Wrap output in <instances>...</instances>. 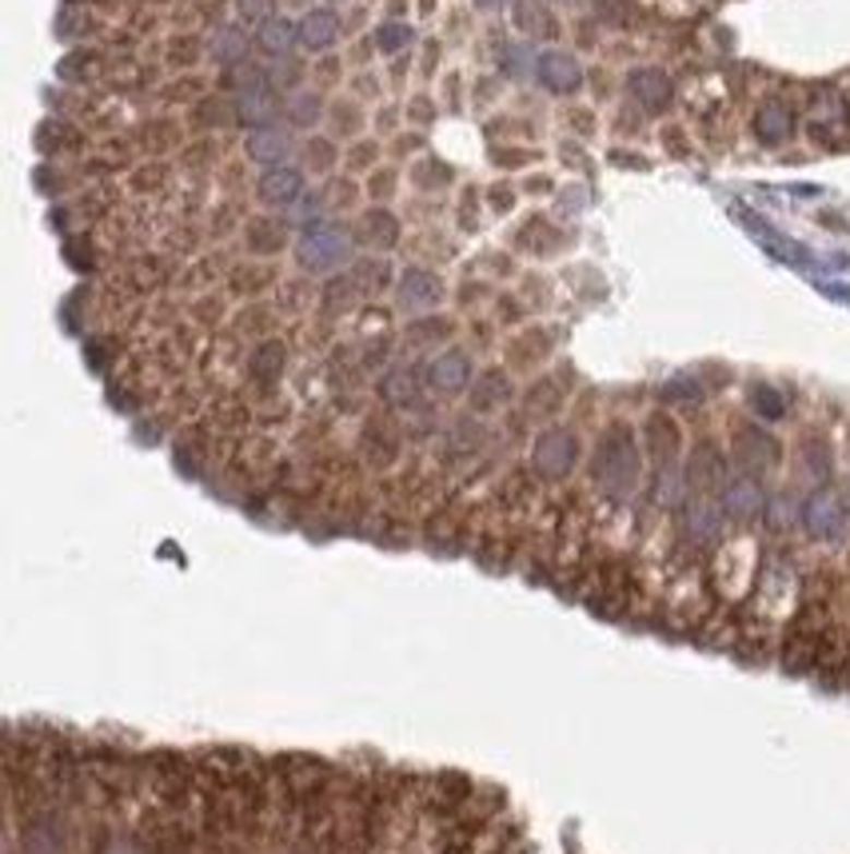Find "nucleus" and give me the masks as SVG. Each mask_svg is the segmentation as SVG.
Instances as JSON below:
<instances>
[{"label": "nucleus", "instance_id": "obj_42", "mask_svg": "<svg viewBox=\"0 0 850 854\" xmlns=\"http://www.w3.org/2000/svg\"><path fill=\"white\" fill-rule=\"evenodd\" d=\"M303 156H308V168H315V173H327V168L336 164L332 140H308V144H303Z\"/></svg>", "mask_w": 850, "mask_h": 854}, {"label": "nucleus", "instance_id": "obj_1", "mask_svg": "<svg viewBox=\"0 0 850 854\" xmlns=\"http://www.w3.org/2000/svg\"><path fill=\"white\" fill-rule=\"evenodd\" d=\"M591 479L607 499H631L643 484V451L627 424H611L591 451Z\"/></svg>", "mask_w": 850, "mask_h": 854}, {"label": "nucleus", "instance_id": "obj_43", "mask_svg": "<svg viewBox=\"0 0 850 854\" xmlns=\"http://www.w3.org/2000/svg\"><path fill=\"white\" fill-rule=\"evenodd\" d=\"M236 12H240L248 24H268L272 12H276V0H236Z\"/></svg>", "mask_w": 850, "mask_h": 854}, {"label": "nucleus", "instance_id": "obj_20", "mask_svg": "<svg viewBox=\"0 0 850 854\" xmlns=\"http://www.w3.org/2000/svg\"><path fill=\"white\" fill-rule=\"evenodd\" d=\"M647 499H651V508H659V511L683 508V499H687V479H683V472H679L675 463L655 467V475L647 479Z\"/></svg>", "mask_w": 850, "mask_h": 854}, {"label": "nucleus", "instance_id": "obj_29", "mask_svg": "<svg viewBox=\"0 0 850 854\" xmlns=\"http://www.w3.org/2000/svg\"><path fill=\"white\" fill-rule=\"evenodd\" d=\"M248 248L256 256H276L284 248V224H276V220H252V228H248Z\"/></svg>", "mask_w": 850, "mask_h": 854}, {"label": "nucleus", "instance_id": "obj_8", "mask_svg": "<svg viewBox=\"0 0 850 854\" xmlns=\"http://www.w3.org/2000/svg\"><path fill=\"white\" fill-rule=\"evenodd\" d=\"M141 839H144V854H196L200 831L188 822V815L160 810L141 831Z\"/></svg>", "mask_w": 850, "mask_h": 854}, {"label": "nucleus", "instance_id": "obj_40", "mask_svg": "<svg viewBox=\"0 0 850 854\" xmlns=\"http://www.w3.org/2000/svg\"><path fill=\"white\" fill-rule=\"evenodd\" d=\"M548 335L543 332H527L519 344H515V356H512V364L515 368H527V364H536L539 356H548Z\"/></svg>", "mask_w": 850, "mask_h": 854}, {"label": "nucleus", "instance_id": "obj_26", "mask_svg": "<svg viewBox=\"0 0 850 854\" xmlns=\"http://www.w3.org/2000/svg\"><path fill=\"white\" fill-rule=\"evenodd\" d=\"M93 854H144V839L120 827H100L93 834Z\"/></svg>", "mask_w": 850, "mask_h": 854}, {"label": "nucleus", "instance_id": "obj_23", "mask_svg": "<svg viewBox=\"0 0 850 854\" xmlns=\"http://www.w3.org/2000/svg\"><path fill=\"white\" fill-rule=\"evenodd\" d=\"M512 400V380H507V371L500 368H488L479 376V383L471 388V407L476 412H495Z\"/></svg>", "mask_w": 850, "mask_h": 854}, {"label": "nucleus", "instance_id": "obj_19", "mask_svg": "<svg viewBox=\"0 0 850 854\" xmlns=\"http://www.w3.org/2000/svg\"><path fill=\"white\" fill-rule=\"evenodd\" d=\"M232 116L244 128H252V132H260V128H272V124H276V116H280L276 93H272V88H252V93H240V96H236Z\"/></svg>", "mask_w": 850, "mask_h": 854}, {"label": "nucleus", "instance_id": "obj_10", "mask_svg": "<svg viewBox=\"0 0 850 854\" xmlns=\"http://www.w3.org/2000/svg\"><path fill=\"white\" fill-rule=\"evenodd\" d=\"M428 388L435 395H459L471 388V356L464 347H447L428 364Z\"/></svg>", "mask_w": 850, "mask_h": 854}, {"label": "nucleus", "instance_id": "obj_41", "mask_svg": "<svg viewBox=\"0 0 850 854\" xmlns=\"http://www.w3.org/2000/svg\"><path fill=\"white\" fill-rule=\"evenodd\" d=\"M375 45L384 48V52H399L404 45H411V28H408V24H399V21L380 24V33H375Z\"/></svg>", "mask_w": 850, "mask_h": 854}, {"label": "nucleus", "instance_id": "obj_38", "mask_svg": "<svg viewBox=\"0 0 850 854\" xmlns=\"http://www.w3.org/2000/svg\"><path fill=\"white\" fill-rule=\"evenodd\" d=\"M667 404H699L703 400V383L691 380V376H679V380L663 383V392H659Z\"/></svg>", "mask_w": 850, "mask_h": 854}, {"label": "nucleus", "instance_id": "obj_4", "mask_svg": "<svg viewBox=\"0 0 850 854\" xmlns=\"http://www.w3.org/2000/svg\"><path fill=\"white\" fill-rule=\"evenodd\" d=\"M799 523H803V532L818 543L842 539V535H847V523H850L847 499H842L835 487H815V491L803 499V515H799Z\"/></svg>", "mask_w": 850, "mask_h": 854}, {"label": "nucleus", "instance_id": "obj_31", "mask_svg": "<svg viewBox=\"0 0 850 854\" xmlns=\"http://www.w3.org/2000/svg\"><path fill=\"white\" fill-rule=\"evenodd\" d=\"M751 407H755V416H763V419H782L787 416V395H782L775 383H755V388H751Z\"/></svg>", "mask_w": 850, "mask_h": 854}, {"label": "nucleus", "instance_id": "obj_16", "mask_svg": "<svg viewBox=\"0 0 850 854\" xmlns=\"http://www.w3.org/2000/svg\"><path fill=\"white\" fill-rule=\"evenodd\" d=\"M627 96L643 112H663L671 105L675 88H671V76L663 69H635L627 76Z\"/></svg>", "mask_w": 850, "mask_h": 854}, {"label": "nucleus", "instance_id": "obj_30", "mask_svg": "<svg viewBox=\"0 0 850 854\" xmlns=\"http://www.w3.org/2000/svg\"><path fill=\"white\" fill-rule=\"evenodd\" d=\"M799 515H803V503H799L794 496L767 499V511H763V520H767L770 532H787V527H794V523H799Z\"/></svg>", "mask_w": 850, "mask_h": 854}, {"label": "nucleus", "instance_id": "obj_21", "mask_svg": "<svg viewBox=\"0 0 850 854\" xmlns=\"http://www.w3.org/2000/svg\"><path fill=\"white\" fill-rule=\"evenodd\" d=\"M291 149H296V144H291V137L280 132V128H260V132L248 137V161L264 164V168H280V164H288Z\"/></svg>", "mask_w": 850, "mask_h": 854}, {"label": "nucleus", "instance_id": "obj_6", "mask_svg": "<svg viewBox=\"0 0 850 854\" xmlns=\"http://www.w3.org/2000/svg\"><path fill=\"white\" fill-rule=\"evenodd\" d=\"M675 520H679V535H683V543L687 547H715V543H722V532H727V515H722L719 508V499H710V496H691L683 499V508L675 511Z\"/></svg>", "mask_w": 850, "mask_h": 854}, {"label": "nucleus", "instance_id": "obj_17", "mask_svg": "<svg viewBox=\"0 0 850 854\" xmlns=\"http://www.w3.org/2000/svg\"><path fill=\"white\" fill-rule=\"evenodd\" d=\"M536 76L548 93H560V96L575 93L583 84L579 60L567 57V52H543V57H536Z\"/></svg>", "mask_w": 850, "mask_h": 854}, {"label": "nucleus", "instance_id": "obj_37", "mask_svg": "<svg viewBox=\"0 0 850 854\" xmlns=\"http://www.w3.org/2000/svg\"><path fill=\"white\" fill-rule=\"evenodd\" d=\"M811 124L815 132H827V128H842L847 124V116H842V105L835 96H818L815 108H811Z\"/></svg>", "mask_w": 850, "mask_h": 854}, {"label": "nucleus", "instance_id": "obj_2", "mask_svg": "<svg viewBox=\"0 0 850 854\" xmlns=\"http://www.w3.org/2000/svg\"><path fill=\"white\" fill-rule=\"evenodd\" d=\"M351 260V236L339 224H308L300 232V240H296V264L303 272H312V276H327V272H336Z\"/></svg>", "mask_w": 850, "mask_h": 854}, {"label": "nucleus", "instance_id": "obj_35", "mask_svg": "<svg viewBox=\"0 0 850 854\" xmlns=\"http://www.w3.org/2000/svg\"><path fill=\"white\" fill-rule=\"evenodd\" d=\"M447 443H452L455 455H471V451L483 448V427L476 419H455L452 431H447Z\"/></svg>", "mask_w": 850, "mask_h": 854}, {"label": "nucleus", "instance_id": "obj_33", "mask_svg": "<svg viewBox=\"0 0 850 854\" xmlns=\"http://www.w3.org/2000/svg\"><path fill=\"white\" fill-rule=\"evenodd\" d=\"M803 467L815 479H830V472H835V455H830V443L827 439H818V436H811L803 443Z\"/></svg>", "mask_w": 850, "mask_h": 854}, {"label": "nucleus", "instance_id": "obj_34", "mask_svg": "<svg viewBox=\"0 0 850 854\" xmlns=\"http://www.w3.org/2000/svg\"><path fill=\"white\" fill-rule=\"evenodd\" d=\"M455 332V323L452 320H443V316H423V320H416L408 328V340L411 344H443L447 335Z\"/></svg>", "mask_w": 850, "mask_h": 854}, {"label": "nucleus", "instance_id": "obj_22", "mask_svg": "<svg viewBox=\"0 0 850 854\" xmlns=\"http://www.w3.org/2000/svg\"><path fill=\"white\" fill-rule=\"evenodd\" d=\"M339 40V16L332 9H312L303 12L300 21V45L312 48V52H324Z\"/></svg>", "mask_w": 850, "mask_h": 854}, {"label": "nucleus", "instance_id": "obj_11", "mask_svg": "<svg viewBox=\"0 0 850 854\" xmlns=\"http://www.w3.org/2000/svg\"><path fill=\"white\" fill-rule=\"evenodd\" d=\"M256 197H260V204H268V209H296V204L308 197L303 173L300 168H291V164L268 168V173L256 180Z\"/></svg>", "mask_w": 850, "mask_h": 854}, {"label": "nucleus", "instance_id": "obj_32", "mask_svg": "<svg viewBox=\"0 0 850 854\" xmlns=\"http://www.w3.org/2000/svg\"><path fill=\"white\" fill-rule=\"evenodd\" d=\"M515 21L519 28L531 36H551L555 33V21H551L548 12L539 9V0H515Z\"/></svg>", "mask_w": 850, "mask_h": 854}, {"label": "nucleus", "instance_id": "obj_12", "mask_svg": "<svg viewBox=\"0 0 850 854\" xmlns=\"http://www.w3.org/2000/svg\"><path fill=\"white\" fill-rule=\"evenodd\" d=\"M284 371H288V344L276 340V335L260 340V344L252 347V356H248V376H252V383L264 388V392H272V388L284 380Z\"/></svg>", "mask_w": 850, "mask_h": 854}, {"label": "nucleus", "instance_id": "obj_9", "mask_svg": "<svg viewBox=\"0 0 850 854\" xmlns=\"http://www.w3.org/2000/svg\"><path fill=\"white\" fill-rule=\"evenodd\" d=\"M719 508L731 523H755L767 511V491L755 475H734L719 491Z\"/></svg>", "mask_w": 850, "mask_h": 854}, {"label": "nucleus", "instance_id": "obj_24", "mask_svg": "<svg viewBox=\"0 0 850 854\" xmlns=\"http://www.w3.org/2000/svg\"><path fill=\"white\" fill-rule=\"evenodd\" d=\"M360 240L368 244V248H375V252H384V248H396V240H399L396 216H392V212H384V209L363 212V220H360Z\"/></svg>", "mask_w": 850, "mask_h": 854}, {"label": "nucleus", "instance_id": "obj_3", "mask_svg": "<svg viewBox=\"0 0 850 854\" xmlns=\"http://www.w3.org/2000/svg\"><path fill=\"white\" fill-rule=\"evenodd\" d=\"M583 443L571 427H543L531 443V472L539 479H567L579 467Z\"/></svg>", "mask_w": 850, "mask_h": 854}, {"label": "nucleus", "instance_id": "obj_5", "mask_svg": "<svg viewBox=\"0 0 850 854\" xmlns=\"http://www.w3.org/2000/svg\"><path fill=\"white\" fill-rule=\"evenodd\" d=\"M731 460L743 467V475H767L782 463V443L770 436L767 427L758 424H739L731 436Z\"/></svg>", "mask_w": 850, "mask_h": 854}, {"label": "nucleus", "instance_id": "obj_25", "mask_svg": "<svg viewBox=\"0 0 850 854\" xmlns=\"http://www.w3.org/2000/svg\"><path fill=\"white\" fill-rule=\"evenodd\" d=\"M256 40H260V48H264L268 57H288L291 45L300 40V24L284 21V16H272L268 24H260Z\"/></svg>", "mask_w": 850, "mask_h": 854}, {"label": "nucleus", "instance_id": "obj_15", "mask_svg": "<svg viewBox=\"0 0 850 854\" xmlns=\"http://www.w3.org/2000/svg\"><path fill=\"white\" fill-rule=\"evenodd\" d=\"M396 296H399V308H408V312H428L435 304L443 300V284L435 272L428 268H408L396 284Z\"/></svg>", "mask_w": 850, "mask_h": 854}, {"label": "nucleus", "instance_id": "obj_28", "mask_svg": "<svg viewBox=\"0 0 850 854\" xmlns=\"http://www.w3.org/2000/svg\"><path fill=\"white\" fill-rule=\"evenodd\" d=\"M244 52H248V36L240 28H232V24H224L220 33H216V40H212V57L220 60V64H228V69H236V64H244Z\"/></svg>", "mask_w": 850, "mask_h": 854}, {"label": "nucleus", "instance_id": "obj_44", "mask_svg": "<svg viewBox=\"0 0 850 854\" xmlns=\"http://www.w3.org/2000/svg\"><path fill=\"white\" fill-rule=\"evenodd\" d=\"M264 280H268V276H264V272H252V268H240V272H236V276H232V288H236V292H252V288H260Z\"/></svg>", "mask_w": 850, "mask_h": 854}, {"label": "nucleus", "instance_id": "obj_46", "mask_svg": "<svg viewBox=\"0 0 850 854\" xmlns=\"http://www.w3.org/2000/svg\"><path fill=\"white\" fill-rule=\"evenodd\" d=\"M476 4H479V9H500L503 0H476Z\"/></svg>", "mask_w": 850, "mask_h": 854}, {"label": "nucleus", "instance_id": "obj_14", "mask_svg": "<svg viewBox=\"0 0 850 854\" xmlns=\"http://www.w3.org/2000/svg\"><path fill=\"white\" fill-rule=\"evenodd\" d=\"M423 383H428V368L399 364V368L384 371V380H380V400H384L387 407H416L420 404Z\"/></svg>", "mask_w": 850, "mask_h": 854}, {"label": "nucleus", "instance_id": "obj_45", "mask_svg": "<svg viewBox=\"0 0 850 854\" xmlns=\"http://www.w3.org/2000/svg\"><path fill=\"white\" fill-rule=\"evenodd\" d=\"M372 156H375L372 144H360V149H356V161H351V164H356V168H368V164H372Z\"/></svg>", "mask_w": 850, "mask_h": 854}, {"label": "nucleus", "instance_id": "obj_7", "mask_svg": "<svg viewBox=\"0 0 850 854\" xmlns=\"http://www.w3.org/2000/svg\"><path fill=\"white\" fill-rule=\"evenodd\" d=\"M683 479H687V487L695 496H719L722 487H727V479H731V463H727L719 443H710V439L695 443L687 463H683Z\"/></svg>", "mask_w": 850, "mask_h": 854}, {"label": "nucleus", "instance_id": "obj_18", "mask_svg": "<svg viewBox=\"0 0 850 854\" xmlns=\"http://www.w3.org/2000/svg\"><path fill=\"white\" fill-rule=\"evenodd\" d=\"M755 137L763 144H787L794 137V108L787 100H763L755 112Z\"/></svg>", "mask_w": 850, "mask_h": 854}, {"label": "nucleus", "instance_id": "obj_36", "mask_svg": "<svg viewBox=\"0 0 850 854\" xmlns=\"http://www.w3.org/2000/svg\"><path fill=\"white\" fill-rule=\"evenodd\" d=\"M320 108L324 105H320V96L315 93H296L288 100V120L296 128H312L315 120H320Z\"/></svg>", "mask_w": 850, "mask_h": 854}, {"label": "nucleus", "instance_id": "obj_39", "mask_svg": "<svg viewBox=\"0 0 850 854\" xmlns=\"http://www.w3.org/2000/svg\"><path fill=\"white\" fill-rule=\"evenodd\" d=\"M563 400V383L560 380H539L531 392H527V412H551V407H560Z\"/></svg>", "mask_w": 850, "mask_h": 854}, {"label": "nucleus", "instance_id": "obj_13", "mask_svg": "<svg viewBox=\"0 0 850 854\" xmlns=\"http://www.w3.org/2000/svg\"><path fill=\"white\" fill-rule=\"evenodd\" d=\"M643 448H647V455L655 460V467L675 463L679 451H683V431H679V424L667 416V412H655V416H647V424H643Z\"/></svg>", "mask_w": 850, "mask_h": 854}, {"label": "nucleus", "instance_id": "obj_27", "mask_svg": "<svg viewBox=\"0 0 850 854\" xmlns=\"http://www.w3.org/2000/svg\"><path fill=\"white\" fill-rule=\"evenodd\" d=\"M348 276H351V284H356V292H360V296H375V292L387 288L392 268H387L384 260H360V264L351 268Z\"/></svg>", "mask_w": 850, "mask_h": 854}]
</instances>
